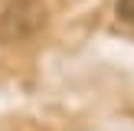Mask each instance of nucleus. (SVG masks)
<instances>
[{"instance_id":"nucleus-1","label":"nucleus","mask_w":134,"mask_h":131,"mask_svg":"<svg viewBox=\"0 0 134 131\" xmlns=\"http://www.w3.org/2000/svg\"><path fill=\"white\" fill-rule=\"evenodd\" d=\"M46 26L43 0H10L0 10V46H16L33 39Z\"/></svg>"},{"instance_id":"nucleus-2","label":"nucleus","mask_w":134,"mask_h":131,"mask_svg":"<svg viewBox=\"0 0 134 131\" xmlns=\"http://www.w3.org/2000/svg\"><path fill=\"white\" fill-rule=\"evenodd\" d=\"M115 17L121 23H131L134 26V0H118L115 3Z\"/></svg>"}]
</instances>
